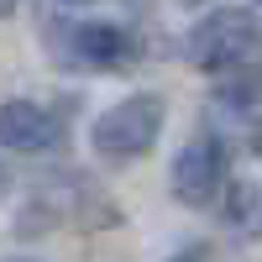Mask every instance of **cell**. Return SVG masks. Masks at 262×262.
Listing matches in <instances>:
<instances>
[{"label": "cell", "mask_w": 262, "mask_h": 262, "mask_svg": "<svg viewBox=\"0 0 262 262\" xmlns=\"http://www.w3.org/2000/svg\"><path fill=\"white\" fill-rule=\"evenodd\" d=\"M163 121H168L163 95H126L121 105H111V111L95 116L90 147L105 163H137V158H147V152L158 147Z\"/></svg>", "instance_id": "obj_1"}, {"label": "cell", "mask_w": 262, "mask_h": 262, "mask_svg": "<svg viewBox=\"0 0 262 262\" xmlns=\"http://www.w3.org/2000/svg\"><path fill=\"white\" fill-rule=\"evenodd\" d=\"M168 262H210V247H200V242H189L184 252H173Z\"/></svg>", "instance_id": "obj_7"}, {"label": "cell", "mask_w": 262, "mask_h": 262, "mask_svg": "<svg viewBox=\"0 0 262 262\" xmlns=\"http://www.w3.org/2000/svg\"><path fill=\"white\" fill-rule=\"evenodd\" d=\"M63 6H90V0H63Z\"/></svg>", "instance_id": "obj_12"}, {"label": "cell", "mask_w": 262, "mask_h": 262, "mask_svg": "<svg viewBox=\"0 0 262 262\" xmlns=\"http://www.w3.org/2000/svg\"><path fill=\"white\" fill-rule=\"evenodd\" d=\"M6 184H11V179H6V163H0V194H6Z\"/></svg>", "instance_id": "obj_10"}, {"label": "cell", "mask_w": 262, "mask_h": 262, "mask_svg": "<svg viewBox=\"0 0 262 262\" xmlns=\"http://www.w3.org/2000/svg\"><path fill=\"white\" fill-rule=\"evenodd\" d=\"M226 226H236V236H257L262 231V194H257V184H231L226 189Z\"/></svg>", "instance_id": "obj_6"}, {"label": "cell", "mask_w": 262, "mask_h": 262, "mask_svg": "<svg viewBox=\"0 0 262 262\" xmlns=\"http://www.w3.org/2000/svg\"><path fill=\"white\" fill-rule=\"evenodd\" d=\"M184 6H200V0H184Z\"/></svg>", "instance_id": "obj_13"}, {"label": "cell", "mask_w": 262, "mask_h": 262, "mask_svg": "<svg viewBox=\"0 0 262 262\" xmlns=\"http://www.w3.org/2000/svg\"><path fill=\"white\" fill-rule=\"evenodd\" d=\"M6 262H37V257H6Z\"/></svg>", "instance_id": "obj_11"}, {"label": "cell", "mask_w": 262, "mask_h": 262, "mask_svg": "<svg viewBox=\"0 0 262 262\" xmlns=\"http://www.w3.org/2000/svg\"><path fill=\"white\" fill-rule=\"evenodd\" d=\"M252 48H257V21L247 11H215L189 37V53H194V63H200L205 74L242 69V63L252 58Z\"/></svg>", "instance_id": "obj_3"}, {"label": "cell", "mask_w": 262, "mask_h": 262, "mask_svg": "<svg viewBox=\"0 0 262 262\" xmlns=\"http://www.w3.org/2000/svg\"><path fill=\"white\" fill-rule=\"evenodd\" d=\"M252 152H257V158H262V121L252 126Z\"/></svg>", "instance_id": "obj_8"}, {"label": "cell", "mask_w": 262, "mask_h": 262, "mask_svg": "<svg viewBox=\"0 0 262 262\" xmlns=\"http://www.w3.org/2000/svg\"><path fill=\"white\" fill-rule=\"evenodd\" d=\"M221 189H226V147L210 131H200L173 158V200L189 210H205V205H215Z\"/></svg>", "instance_id": "obj_5"}, {"label": "cell", "mask_w": 262, "mask_h": 262, "mask_svg": "<svg viewBox=\"0 0 262 262\" xmlns=\"http://www.w3.org/2000/svg\"><path fill=\"white\" fill-rule=\"evenodd\" d=\"M69 142V121L37 100H0V147L16 158H48Z\"/></svg>", "instance_id": "obj_4"}, {"label": "cell", "mask_w": 262, "mask_h": 262, "mask_svg": "<svg viewBox=\"0 0 262 262\" xmlns=\"http://www.w3.org/2000/svg\"><path fill=\"white\" fill-rule=\"evenodd\" d=\"M16 6H21V0H0V16H11V11H16Z\"/></svg>", "instance_id": "obj_9"}, {"label": "cell", "mask_w": 262, "mask_h": 262, "mask_svg": "<svg viewBox=\"0 0 262 262\" xmlns=\"http://www.w3.org/2000/svg\"><path fill=\"white\" fill-rule=\"evenodd\" d=\"M42 42L53 63L69 74H116L131 58V37L116 21H53Z\"/></svg>", "instance_id": "obj_2"}]
</instances>
